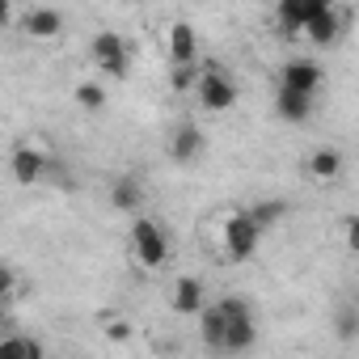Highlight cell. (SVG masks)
Instances as JSON below:
<instances>
[{
	"label": "cell",
	"instance_id": "25",
	"mask_svg": "<svg viewBox=\"0 0 359 359\" xmlns=\"http://www.w3.org/2000/svg\"><path fill=\"white\" fill-rule=\"evenodd\" d=\"M13 5H30V0H13Z\"/></svg>",
	"mask_w": 359,
	"mask_h": 359
},
{
	"label": "cell",
	"instance_id": "15",
	"mask_svg": "<svg viewBox=\"0 0 359 359\" xmlns=\"http://www.w3.org/2000/svg\"><path fill=\"white\" fill-rule=\"evenodd\" d=\"M292 212V203L287 199H262V203H254L250 208V216H254V224L266 233V229H275V224H283V216Z\"/></svg>",
	"mask_w": 359,
	"mask_h": 359
},
{
	"label": "cell",
	"instance_id": "4",
	"mask_svg": "<svg viewBox=\"0 0 359 359\" xmlns=\"http://www.w3.org/2000/svg\"><path fill=\"white\" fill-rule=\"evenodd\" d=\"M258 241H262V229L254 224L250 212H233V216L224 220V250H229L233 262H245V258L258 250Z\"/></svg>",
	"mask_w": 359,
	"mask_h": 359
},
{
	"label": "cell",
	"instance_id": "5",
	"mask_svg": "<svg viewBox=\"0 0 359 359\" xmlns=\"http://www.w3.org/2000/svg\"><path fill=\"white\" fill-rule=\"evenodd\" d=\"M195 89H199L203 110H212V114H224V110L237 106V85H233V76L220 72V68H208V72L195 81Z\"/></svg>",
	"mask_w": 359,
	"mask_h": 359
},
{
	"label": "cell",
	"instance_id": "19",
	"mask_svg": "<svg viewBox=\"0 0 359 359\" xmlns=\"http://www.w3.org/2000/svg\"><path fill=\"white\" fill-rule=\"evenodd\" d=\"M76 106H85V110H102V106H106V89H102L97 81H81V85H76Z\"/></svg>",
	"mask_w": 359,
	"mask_h": 359
},
{
	"label": "cell",
	"instance_id": "1",
	"mask_svg": "<svg viewBox=\"0 0 359 359\" xmlns=\"http://www.w3.org/2000/svg\"><path fill=\"white\" fill-rule=\"evenodd\" d=\"M216 313H220V321H224V338H220V351H224V355L250 351V346L258 342V321H254L250 300H241V296H224V300L216 304Z\"/></svg>",
	"mask_w": 359,
	"mask_h": 359
},
{
	"label": "cell",
	"instance_id": "10",
	"mask_svg": "<svg viewBox=\"0 0 359 359\" xmlns=\"http://www.w3.org/2000/svg\"><path fill=\"white\" fill-rule=\"evenodd\" d=\"M330 5H334V0H279V26H283V34H300L304 22L313 13L330 9Z\"/></svg>",
	"mask_w": 359,
	"mask_h": 359
},
{
	"label": "cell",
	"instance_id": "14",
	"mask_svg": "<svg viewBox=\"0 0 359 359\" xmlns=\"http://www.w3.org/2000/svg\"><path fill=\"white\" fill-rule=\"evenodd\" d=\"M275 110H279V118H283V123H304V118L313 114V97H309V93L279 89V97H275Z\"/></svg>",
	"mask_w": 359,
	"mask_h": 359
},
{
	"label": "cell",
	"instance_id": "13",
	"mask_svg": "<svg viewBox=\"0 0 359 359\" xmlns=\"http://www.w3.org/2000/svg\"><path fill=\"white\" fill-rule=\"evenodd\" d=\"M22 30H26L30 39H55V34L64 30V13H60V9H34V13L22 18Z\"/></svg>",
	"mask_w": 359,
	"mask_h": 359
},
{
	"label": "cell",
	"instance_id": "12",
	"mask_svg": "<svg viewBox=\"0 0 359 359\" xmlns=\"http://www.w3.org/2000/svg\"><path fill=\"white\" fill-rule=\"evenodd\" d=\"M173 313H182V317L203 313V283H199V279L182 275V279L173 283Z\"/></svg>",
	"mask_w": 359,
	"mask_h": 359
},
{
	"label": "cell",
	"instance_id": "7",
	"mask_svg": "<svg viewBox=\"0 0 359 359\" xmlns=\"http://www.w3.org/2000/svg\"><path fill=\"white\" fill-rule=\"evenodd\" d=\"M321 68L313 64V60H287L283 64V76H279V89H292V93H309V97H317V89H321Z\"/></svg>",
	"mask_w": 359,
	"mask_h": 359
},
{
	"label": "cell",
	"instance_id": "3",
	"mask_svg": "<svg viewBox=\"0 0 359 359\" xmlns=\"http://www.w3.org/2000/svg\"><path fill=\"white\" fill-rule=\"evenodd\" d=\"M89 55H93V64H102L106 76H114V81H123V76L131 72V47H127V39L114 34V30H102V34L89 43Z\"/></svg>",
	"mask_w": 359,
	"mask_h": 359
},
{
	"label": "cell",
	"instance_id": "2",
	"mask_svg": "<svg viewBox=\"0 0 359 359\" xmlns=\"http://www.w3.org/2000/svg\"><path fill=\"white\" fill-rule=\"evenodd\" d=\"M131 250H135L140 266H148V271L165 266V262H169V233H165V224L140 216V220L131 224Z\"/></svg>",
	"mask_w": 359,
	"mask_h": 359
},
{
	"label": "cell",
	"instance_id": "16",
	"mask_svg": "<svg viewBox=\"0 0 359 359\" xmlns=\"http://www.w3.org/2000/svg\"><path fill=\"white\" fill-rule=\"evenodd\" d=\"M140 199H144V191H140L135 177H118V182L110 187V208H114V212H135Z\"/></svg>",
	"mask_w": 359,
	"mask_h": 359
},
{
	"label": "cell",
	"instance_id": "18",
	"mask_svg": "<svg viewBox=\"0 0 359 359\" xmlns=\"http://www.w3.org/2000/svg\"><path fill=\"white\" fill-rule=\"evenodd\" d=\"M43 355L47 351L34 338H5V342H0V359H43Z\"/></svg>",
	"mask_w": 359,
	"mask_h": 359
},
{
	"label": "cell",
	"instance_id": "21",
	"mask_svg": "<svg viewBox=\"0 0 359 359\" xmlns=\"http://www.w3.org/2000/svg\"><path fill=\"white\" fill-rule=\"evenodd\" d=\"M355 330H359V313H355V309H342V317H338V334H342V338H355Z\"/></svg>",
	"mask_w": 359,
	"mask_h": 359
},
{
	"label": "cell",
	"instance_id": "17",
	"mask_svg": "<svg viewBox=\"0 0 359 359\" xmlns=\"http://www.w3.org/2000/svg\"><path fill=\"white\" fill-rule=\"evenodd\" d=\"M309 173L321 177V182L338 177V173H342V152H338V148H317V152L309 156Z\"/></svg>",
	"mask_w": 359,
	"mask_h": 359
},
{
	"label": "cell",
	"instance_id": "24",
	"mask_svg": "<svg viewBox=\"0 0 359 359\" xmlns=\"http://www.w3.org/2000/svg\"><path fill=\"white\" fill-rule=\"evenodd\" d=\"M13 22V0H0V26Z\"/></svg>",
	"mask_w": 359,
	"mask_h": 359
},
{
	"label": "cell",
	"instance_id": "9",
	"mask_svg": "<svg viewBox=\"0 0 359 359\" xmlns=\"http://www.w3.org/2000/svg\"><path fill=\"white\" fill-rule=\"evenodd\" d=\"M203 148H208V140H203V131H199L195 123H182V127L173 131V140H169L173 165H195V161L203 156Z\"/></svg>",
	"mask_w": 359,
	"mask_h": 359
},
{
	"label": "cell",
	"instance_id": "23",
	"mask_svg": "<svg viewBox=\"0 0 359 359\" xmlns=\"http://www.w3.org/2000/svg\"><path fill=\"white\" fill-rule=\"evenodd\" d=\"M127 334H131V325H127V321H118V325H110V330H106V338H110V342H118V338H127Z\"/></svg>",
	"mask_w": 359,
	"mask_h": 359
},
{
	"label": "cell",
	"instance_id": "22",
	"mask_svg": "<svg viewBox=\"0 0 359 359\" xmlns=\"http://www.w3.org/2000/svg\"><path fill=\"white\" fill-rule=\"evenodd\" d=\"M13 287H18L13 271H9V266H0V296H13Z\"/></svg>",
	"mask_w": 359,
	"mask_h": 359
},
{
	"label": "cell",
	"instance_id": "6",
	"mask_svg": "<svg viewBox=\"0 0 359 359\" xmlns=\"http://www.w3.org/2000/svg\"><path fill=\"white\" fill-rule=\"evenodd\" d=\"M342 26H346V13L330 5V9L313 13V18L304 22V30H300V34H304L313 47H334V43H338V34H342Z\"/></svg>",
	"mask_w": 359,
	"mask_h": 359
},
{
	"label": "cell",
	"instance_id": "8",
	"mask_svg": "<svg viewBox=\"0 0 359 359\" xmlns=\"http://www.w3.org/2000/svg\"><path fill=\"white\" fill-rule=\"evenodd\" d=\"M9 173L18 177L22 187L43 182V173H47V152H39V148H30V144L13 148V156H9Z\"/></svg>",
	"mask_w": 359,
	"mask_h": 359
},
{
	"label": "cell",
	"instance_id": "11",
	"mask_svg": "<svg viewBox=\"0 0 359 359\" xmlns=\"http://www.w3.org/2000/svg\"><path fill=\"white\" fill-rule=\"evenodd\" d=\"M169 60L173 64H195L199 60V34L191 22H173L169 30Z\"/></svg>",
	"mask_w": 359,
	"mask_h": 359
},
{
	"label": "cell",
	"instance_id": "20",
	"mask_svg": "<svg viewBox=\"0 0 359 359\" xmlns=\"http://www.w3.org/2000/svg\"><path fill=\"white\" fill-rule=\"evenodd\" d=\"M195 81H199L195 64H173V93H191Z\"/></svg>",
	"mask_w": 359,
	"mask_h": 359
},
{
	"label": "cell",
	"instance_id": "26",
	"mask_svg": "<svg viewBox=\"0 0 359 359\" xmlns=\"http://www.w3.org/2000/svg\"><path fill=\"white\" fill-rule=\"evenodd\" d=\"M0 325H5V313H0Z\"/></svg>",
	"mask_w": 359,
	"mask_h": 359
}]
</instances>
